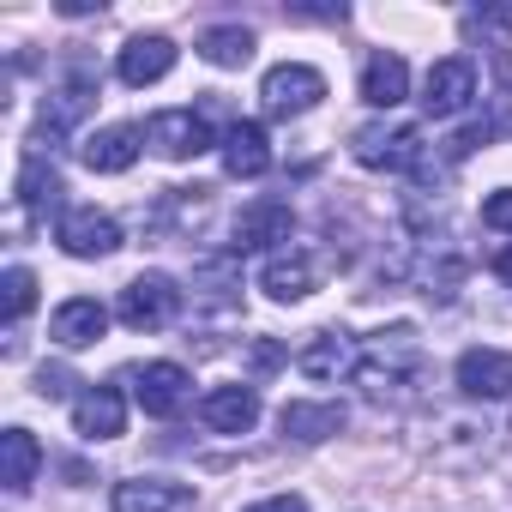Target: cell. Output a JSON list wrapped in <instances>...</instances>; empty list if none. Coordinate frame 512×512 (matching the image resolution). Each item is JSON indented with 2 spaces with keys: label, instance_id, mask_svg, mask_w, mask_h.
I'll use <instances>...</instances> for the list:
<instances>
[{
  "label": "cell",
  "instance_id": "6da1fadb",
  "mask_svg": "<svg viewBox=\"0 0 512 512\" xmlns=\"http://www.w3.org/2000/svg\"><path fill=\"white\" fill-rule=\"evenodd\" d=\"M416 368H422V338H416L410 326H392V332H374V338L362 344L356 380H368L374 392H386V386H404Z\"/></svg>",
  "mask_w": 512,
  "mask_h": 512
},
{
  "label": "cell",
  "instance_id": "7a4b0ae2",
  "mask_svg": "<svg viewBox=\"0 0 512 512\" xmlns=\"http://www.w3.org/2000/svg\"><path fill=\"white\" fill-rule=\"evenodd\" d=\"M115 314H121V326H133V332H163V326L181 314V290H175V278H163V272H139V278L121 290Z\"/></svg>",
  "mask_w": 512,
  "mask_h": 512
},
{
  "label": "cell",
  "instance_id": "3957f363",
  "mask_svg": "<svg viewBox=\"0 0 512 512\" xmlns=\"http://www.w3.org/2000/svg\"><path fill=\"white\" fill-rule=\"evenodd\" d=\"M350 145H356V163L362 169H416V175H428L422 127H362Z\"/></svg>",
  "mask_w": 512,
  "mask_h": 512
},
{
  "label": "cell",
  "instance_id": "277c9868",
  "mask_svg": "<svg viewBox=\"0 0 512 512\" xmlns=\"http://www.w3.org/2000/svg\"><path fill=\"white\" fill-rule=\"evenodd\" d=\"M470 97H476V61H470V55H446V61L428 67V79H422V109H428L434 121L464 115Z\"/></svg>",
  "mask_w": 512,
  "mask_h": 512
},
{
  "label": "cell",
  "instance_id": "5b68a950",
  "mask_svg": "<svg viewBox=\"0 0 512 512\" xmlns=\"http://www.w3.org/2000/svg\"><path fill=\"white\" fill-rule=\"evenodd\" d=\"M260 97H266V115H308L326 97V73L320 67H302V61H284V67L266 73Z\"/></svg>",
  "mask_w": 512,
  "mask_h": 512
},
{
  "label": "cell",
  "instance_id": "8992f818",
  "mask_svg": "<svg viewBox=\"0 0 512 512\" xmlns=\"http://www.w3.org/2000/svg\"><path fill=\"white\" fill-rule=\"evenodd\" d=\"M145 145H151L157 157L181 163V157L211 151V127H205V115H193V109H157V115L145 121Z\"/></svg>",
  "mask_w": 512,
  "mask_h": 512
},
{
  "label": "cell",
  "instance_id": "52a82bcc",
  "mask_svg": "<svg viewBox=\"0 0 512 512\" xmlns=\"http://www.w3.org/2000/svg\"><path fill=\"white\" fill-rule=\"evenodd\" d=\"M127 386H133V404H139L145 416H181V404H187V392H193L187 368H175V362L127 368Z\"/></svg>",
  "mask_w": 512,
  "mask_h": 512
},
{
  "label": "cell",
  "instance_id": "ba28073f",
  "mask_svg": "<svg viewBox=\"0 0 512 512\" xmlns=\"http://www.w3.org/2000/svg\"><path fill=\"white\" fill-rule=\"evenodd\" d=\"M55 241L73 253V260H109V253L121 247V223H115L109 211H91V205H79V211H67V217H61Z\"/></svg>",
  "mask_w": 512,
  "mask_h": 512
},
{
  "label": "cell",
  "instance_id": "9c48e42d",
  "mask_svg": "<svg viewBox=\"0 0 512 512\" xmlns=\"http://www.w3.org/2000/svg\"><path fill=\"white\" fill-rule=\"evenodd\" d=\"M199 422L211 434H247L253 422H260V392L253 386H211L199 398Z\"/></svg>",
  "mask_w": 512,
  "mask_h": 512
},
{
  "label": "cell",
  "instance_id": "30bf717a",
  "mask_svg": "<svg viewBox=\"0 0 512 512\" xmlns=\"http://www.w3.org/2000/svg\"><path fill=\"white\" fill-rule=\"evenodd\" d=\"M169 67H175V43H169V37H157V31L133 37V43L121 49V61H115L121 85H133V91H145V85L169 79Z\"/></svg>",
  "mask_w": 512,
  "mask_h": 512
},
{
  "label": "cell",
  "instance_id": "8fae6325",
  "mask_svg": "<svg viewBox=\"0 0 512 512\" xmlns=\"http://www.w3.org/2000/svg\"><path fill=\"white\" fill-rule=\"evenodd\" d=\"M458 392L464 398H512V356L506 350H464L458 356Z\"/></svg>",
  "mask_w": 512,
  "mask_h": 512
},
{
  "label": "cell",
  "instance_id": "7c38bea8",
  "mask_svg": "<svg viewBox=\"0 0 512 512\" xmlns=\"http://www.w3.org/2000/svg\"><path fill=\"white\" fill-rule=\"evenodd\" d=\"M103 332H109V308H103V302H91V296L61 302V308H55V320H49V338H55L61 350H85V344H97Z\"/></svg>",
  "mask_w": 512,
  "mask_h": 512
},
{
  "label": "cell",
  "instance_id": "4fadbf2b",
  "mask_svg": "<svg viewBox=\"0 0 512 512\" xmlns=\"http://www.w3.org/2000/svg\"><path fill=\"white\" fill-rule=\"evenodd\" d=\"M223 169H229L235 181H253V175L272 169V139H266L260 121H235V127L223 133Z\"/></svg>",
  "mask_w": 512,
  "mask_h": 512
},
{
  "label": "cell",
  "instance_id": "5bb4252c",
  "mask_svg": "<svg viewBox=\"0 0 512 512\" xmlns=\"http://www.w3.org/2000/svg\"><path fill=\"white\" fill-rule=\"evenodd\" d=\"M356 362H362V350H356L344 332H314V338L296 350V368H302L308 380H338V374H356Z\"/></svg>",
  "mask_w": 512,
  "mask_h": 512
},
{
  "label": "cell",
  "instance_id": "9a60e30c",
  "mask_svg": "<svg viewBox=\"0 0 512 512\" xmlns=\"http://www.w3.org/2000/svg\"><path fill=\"white\" fill-rule=\"evenodd\" d=\"M73 428H79L85 440H115V434L127 428V404H121V392H115V386H91V392H79V398H73Z\"/></svg>",
  "mask_w": 512,
  "mask_h": 512
},
{
  "label": "cell",
  "instance_id": "2e32d148",
  "mask_svg": "<svg viewBox=\"0 0 512 512\" xmlns=\"http://www.w3.org/2000/svg\"><path fill=\"white\" fill-rule=\"evenodd\" d=\"M290 229H296V211L284 199H253L235 217V241L241 247H278V241H290Z\"/></svg>",
  "mask_w": 512,
  "mask_h": 512
},
{
  "label": "cell",
  "instance_id": "e0dca14e",
  "mask_svg": "<svg viewBox=\"0 0 512 512\" xmlns=\"http://www.w3.org/2000/svg\"><path fill=\"white\" fill-rule=\"evenodd\" d=\"M260 284H266V296L272 302H302V296H314V284H320V266H314V253H278V260H266V272H260Z\"/></svg>",
  "mask_w": 512,
  "mask_h": 512
},
{
  "label": "cell",
  "instance_id": "ac0fdd59",
  "mask_svg": "<svg viewBox=\"0 0 512 512\" xmlns=\"http://www.w3.org/2000/svg\"><path fill=\"white\" fill-rule=\"evenodd\" d=\"M79 157H85L91 175H127V169L139 163V133H133V127H103V133L85 139Z\"/></svg>",
  "mask_w": 512,
  "mask_h": 512
},
{
  "label": "cell",
  "instance_id": "d6986e66",
  "mask_svg": "<svg viewBox=\"0 0 512 512\" xmlns=\"http://www.w3.org/2000/svg\"><path fill=\"white\" fill-rule=\"evenodd\" d=\"M37 464H43V446L31 428H7L0 434V482H7V494H25L37 482Z\"/></svg>",
  "mask_w": 512,
  "mask_h": 512
},
{
  "label": "cell",
  "instance_id": "ffe728a7",
  "mask_svg": "<svg viewBox=\"0 0 512 512\" xmlns=\"http://www.w3.org/2000/svg\"><path fill=\"white\" fill-rule=\"evenodd\" d=\"M91 103H97V85L79 73L73 85H61V91H49V103H43V133L49 139H67L85 115H91Z\"/></svg>",
  "mask_w": 512,
  "mask_h": 512
},
{
  "label": "cell",
  "instance_id": "44dd1931",
  "mask_svg": "<svg viewBox=\"0 0 512 512\" xmlns=\"http://www.w3.org/2000/svg\"><path fill=\"white\" fill-rule=\"evenodd\" d=\"M181 506H187V488L181 482H163V476L115 482V512H181Z\"/></svg>",
  "mask_w": 512,
  "mask_h": 512
},
{
  "label": "cell",
  "instance_id": "7402d4cb",
  "mask_svg": "<svg viewBox=\"0 0 512 512\" xmlns=\"http://www.w3.org/2000/svg\"><path fill=\"white\" fill-rule=\"evenodd\" d=\"M404 97H410V67H404V55H374V61L362 67V103L398 109Z\"/></svg>",
  "mask_w": 512,
  "mask_h": 512
},
{
  "label": "cell",
  "instance_id": "603a6c76",
  "mask_svg": "<svg viewBox=\"0 0 512 512\" xmlns=\"http://www.w3.org/2000/svg\"><path fill=\"white\" fill-rule=\"evenodd\" d=\"M211 67H247L253 61V31L247 25H211V31H199V43H193Z\"/></svg>",
  "mask_w": 512,
  "mask_h": 512
},
{
  "label": "cell",
  "instance_id": "cb8c5ba5",
  "mask_svg": "<svg viewBox=\"0 0 512 512\" xmlns=\"http://www.w3.org/2000/svg\"><path fill=\"white\" fill-rule=\"evenodd\" d=\"M284 434L296 440H332L344 428V404H284Z\"/></svg>",
  "mask_w": 512,
  "mask_h": 512
},
{
  "label": "cell",
  "instance_id": "d4e9b609",
  "mask_svg": "<svg viewBox=\"0 0 512 512\" xmlns=\"http://www.w3.org/2000/svg\"><path fill=\"white\" fill-rule=\"evenodd\" d=\"M55 193H61V175H55L43 157H25V169H19V205L37 211V205H49Z\"/></svg>",
  "mask_w": 512,
  "mask_h": 512
},
{
  "label": "cell",
  "instance_id": "484cf974",
  "mask_svg": "<svg viewBox=\"0 0 512 512\" xmlns=\"http://www.w3.org/2000/svg\"><path fill=\"white\" fill-rule=\"evenodd\" d=\"M31 308H37V278H31L25 266H13V272H7V320L19 326Z\"/></svg>",
  "mask_w": 512,
  "mask_h": 512
},
{
  "label": "cell",
  "instance_id": "4316f807",
  "mask_svg": "<svg viewBox=\"0 0 512 512\" xmlns=\"http://www.w3.org/2000/svg\"><path fill=\"white\" fill-rule=\"evenodd\" d=\"M482 223H488V229H512V187L482 199Z\"/></svg>",
  "mask_w": 512,
  "mask_h": 512
},
{
  "label": "cell",
  "instance_id": "83f0119b",
  "mask_svg": "<svg viewBox=\"0 0 512 512\" xmlns=\"http://www.w3.org/2000/svg\"><path fill=\"white\" fill-rule=\"evenodd\" d=\"M37 392H43V398H67V392H73V374H61V368H43Z\"/></svg>",
  "mask_w": 512,
  "mask_h": 512
},
{
  "label": "cell",
  "instance_id": "f1b7e54d",
  "mask_svg": "<svg viewBox=\"0 0 512 512\" xmlns=\"http://www.w3.org/2000/svg\"><path fill=\"white\" fill-rule=\"evenodd\" d=\"M247 512H308V500H296V494H272V500H260V506H247Z\"/></svg>",
  "mask_w": 512,
  "mask_h": 512
},
{
  "label": "cell",
  "instance_id": "f546056e",
  "mask_svg": "<svg viewBox=\"0 0 512 512\" xmlns=\"http://www.w3.org/2000/svg\"><path fill=\"white\" fill-rule=\"evenodd\" d=\"M494 278L512 290V247H500V253H494Z\"/></svg>",
  "mask_w": 512,
  "mask_h": 512
},
{
  "label": "cell",
  "instance_id": "4dcf8cb0",
  "mask_svg": "<svg viewBox=\"0 0 512 512\" xmlns=\"http://www.w3.org/2000/svg\"><path fill=\"white\" fill-rule=\"evenodd\" d=\"M500 73H506V85H512V55H500Z\"/></svg>",
  "mask_w": 512,
  "mask_h": 512
}]
</instances>
